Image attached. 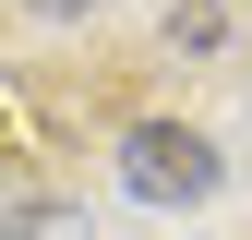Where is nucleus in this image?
<instances>
[{
  "instance_id": "nucleus-2",
  "label": "nucleus",
  "mask_w": 252,
  "mask_h": 240,
  "mask_svg": "<svg viewBox=\"0 0 252 240\" xmlns=\"http://www.w3.org/2000/svg\"><path fill=\"white\" fill-rule=\"evenodd\" d=\"M0 240H84V228H72V216H60V204H24V216H12V228H0Z\"/></svg>"
},
{
  "instance_id": "nucleus-3",
  "label": "nucleus",
  "mask_w": 252,
  "mask_h": 240,
  "mask_svg": "<svg viewBox=\"0 0 252 240\" xmlns=\"http://www.w3.org/2000/svg\"><path fill=\"white\" fill-rule=\"evenodd\" d=\"M24 12H96V0H24Z\"/></svg>"
},
{
  "instance_id": "nucleus-1",
  "label": "nucleus",
  "mask_w": 252,
  "mask_h": 240,
  "mask_svg": "<svg viewBox=\"0 0 252 240\" xmlns=\"http://www.w3.org/2000/svg\"><path fill=\"white\" fill-rule=\"evenodd\" d=\"M120 192H144V204H204V192H216V144L180 132V120H132V132H120Z\"/></svg>"
}]
</instances>
